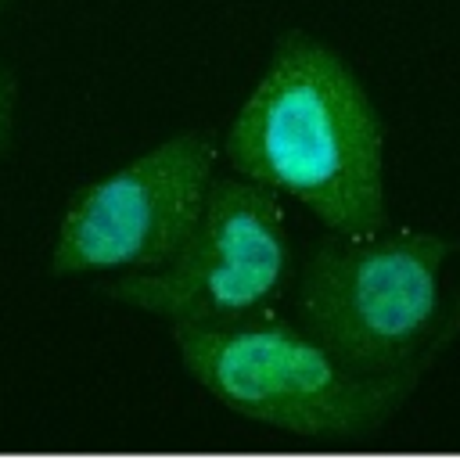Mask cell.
<instances>
[{
  "label": "cell",
  "mask_w": 460,
  "mask_h": 460,
  "mask_svg": "<svg viewBox=\"0 0 460 460\" xmlns=\"http://www.w3.org/2000/svg\"><path fill=\"white\" fill-rule=\"evenodd\" d=\"M11 126H14V86H11L7 72L0 68V151L11 140Z\"/></svg>",
  "instance_id": "8992f818"
},
{
  "label": "cell",
  "mask_w": 460,
  "mask_h": 460,
  "mask_svg": "<svg viewBox=\"0 0 460 460\" xmlns=\"http://www.w3.org/2000/svg\"><path fill=\"white\" fill-rule=\"evenodd\" d=\"M223 155L237 176L288 194L334 234L385 230V129L349 61L284 32L234 111Z\"/></svg>",
  "instance_id": "6da1fadb"
},
{
  "label": "cell",
  "mask_w": 460,
  "mask_h": 460,
  "mask_svg": "<svg viewBox=\"0 0 460 460\" xmlns=\"http://www.w3.org/2000/svg\"><path fill=\"white\" fill-rule=\"evenodd\" d=\"M172 341L212 399L309 446H341L377 431L435 359L367 377L270 309L226 323H172Z\"/></svg>",
  "instance_id": "7a4b0ae2"
},
{
  "label": "cell",
  "mask_w": 460,
  "mask_h": 460,
  "mask_svg": "<svg viewBox=\"0 0 460 460\" xmlns=\"http://www.w3.org/2000/svg\"><path fill=\"white\" fill-rule=\"evenodd\" d=\"M216 180V140L208 129L176 133L129 165L72 194L50 270H158L194 230Z\"/></svg>",
  "instance_id": "5b68a950"
},
{
  "label": "cell",
  "mask_w": 460,
  "mask_h": 460,
  "mask_svg": "<svg viewBox=\"0 0 460 460\" xmlns=\"http://www.w3.org/2000/svg\"><path fill=\"white\" fill-rule=\"evenodd\" d=\"M0 4H7V0H0Z\"/></svg>",
  "instance_id": "52a82bcc"
},
{
  "label": "cell",
  "mask_w": 460,
  "mask_h": 460,
  "mask_svg": "<svg viewBox=\"0 0 460 460\" xmlns=\"http://www.w3.org/2000/svg\"><path fill=\"white\" fill-rule=\"evenodd\" d=\"M291 266L288 219L277 194L248 176H216L205 208L158 270L108 284L115 302L169 323H226L270 309Z\"/></svg>",
  "instance_id": "277c9868"
},
{
  "label": "cell",
  "mask_w": 460,
  "mask_h": 460,
  "mask_svg": "<svg viewBox=\"0 0 460 460\" xmlns=\"http://www.w3.org/2000/svg\"><path fill=\"white\" fill-rule=\"evenodd\" d=\"M446 255L449 241L428 230H331L305 255L295 302L298 327L367 377L438 356L460 331V302L438 323V273Z\"/></svg>",
  "instance_id": "3957f363"
}]
</instances>
